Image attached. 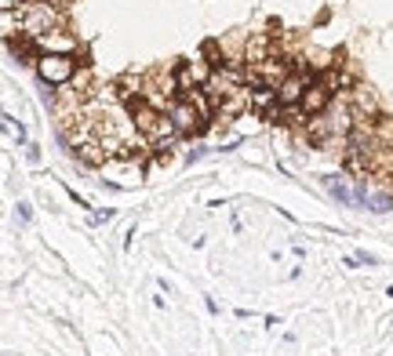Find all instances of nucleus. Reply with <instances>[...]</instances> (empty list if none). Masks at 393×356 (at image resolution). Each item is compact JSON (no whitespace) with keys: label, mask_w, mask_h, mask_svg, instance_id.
<instances>
[{"label":"nucleus","mask_w":393,"mask_h":356,"mask_svg":"<svg viewBox=\"0 0 393 356\" xmlns=\"http://www.w3.org/2000/svg\"><path fill=\"white\" fill-rule=\"evenodd\" d=\"M33 4H41V0H0V8H33Z\"/></svg>","instance_id":"f3484780"},{"label":"nucleus","mask_w":393,"mask_h":356,"mask_svg":"<svg viewBox=\"0 0 393 356\" xmlns=\"http://www.w3.org/2000/svg\"><path fill=\"white\" fill-rule=\"evenodd\" d=\"M313 80H317L313 73H298V70H295V73H291V77L277 87L281 106H284V109H288V106H298V102H302V95H306V87H310Z\"/></svg>","instance_id":"6e6552de"},{"label":"nucleus","mask_w":393,"mask_h":356,"mask_svg":"<svg viewBox=\"0 0 393 356\" xmlns=\"http://www.w3.org/2000/svg\"><path fill=\"white\" fill-rule=\"evenodd\" d=\"M324 185H328V193H331V197H335L339 204H346V207H353V204H357L353 189H350V185H346L339 175H328V178H324Z\"/></svg>","instance_id":"2eb2a0df"},{"label":"nucleus","mask_w":393,"mask_h":356,"mask_svg":"<svg viewBox=\"0 0 393 356\" xmlns=\"http://www.w3.org/2000/svg\"><path fill=\"white\" fill-rule=\"evenodd\" d=\"M4 131H8L15 142H26V127H22V124L15 127V120H11V117H4Z\"/></svg>","instance_id":"dca6fc26"},{"label":"nucleus","mask_w":393,"mask_h":356,"mask_svg":"<svg viewBox=\"0 0 393 356\" xmlns=\"http://www.w3.org/2000/svg\"><path fill=\"white\" fill-rule=\"evenodd\" d=\"M128 117L135 120V131H139L146 142H154V146H168L171 139H178L175 120H171L161 106H154V102H139V106H131Z\"/></svg>","instance_id":"f257e3e1"},{"label":"nucleus","mask_w":393,"mask_h":356,"mask_svg":"<svg viewBox=\"0 0 393 356\" xmlns=\"http://www.w3.org/2000/svg\"><path fill=\"white\" fill-rule=\"evenodd\" d=\"M37 44H41V51H51V55H77V37H73V33H66L63 26L51 29V33H48V37H41Z\"/></svg>","instance_id":"f8f14e48"},{"label":"nucleus","mask_w":393,"mask_h":356,"mask_svg":"<svg viewBox=\"0 0 393 356\" xmlns=\"http://www.w3.org/2000/svg\"><path fill=\"white\" fill-rule=\"evenodd\" d=\"M331 99H335V91H331V87L317 77V80L306 87V95H302V102H298V106L306 109V117H324L328 106H331Z\"/></svg>","instance_id":"423d86ee"},{"label":"nucleus","mask_w":393,"mask_h":356,"mask_svg":"<svg viewBox=\"0 0 393 356\" xmlns=\"http://www.w3.org/2000/svg\"><path fill=\"white\" fill-rule=\"evenodd\" d=\"M168 117L175 120L178 135H186V139H200V135L208 131V117L186 99V95H178V99L168 102Z\"/></svg>","instance_id":"7ed1b4c3"},{"label":"nucleus","mask_w":393,"mask_h":356,"mask_svg":"<svg viewBox=\"0 0 393 356\" xmlns=\"http://www.w3.org/2000/svg\"><path fill=\"white\" fill-rule=\"evenodd\" d=\"M33 70H37L44 87H66V84H73L80 62H77V55H51V51H44Z\"/></svg>","instance_id":"f03ea898"},{"label":"nucleus","mask_w":393,"mask_h":356,"mask_svg":"<svg viewBox=\"0 0 393 356\" xmlns=\"http://www.w3.org/2000/svg\"><path fill=\"white\" fill-rule=\"evenodd\" d=\"M274 51H277V44H274V37H269V33H252L244 41V58H240V62L255 70V66H262V62L274 58Z\"/></svg>","instance_id":"0eeeda50"},{"label":"nucleus","mask_w":393,"mask_h":356,"mask_svg":"<svg viewBox=\"0 0 393 356\" xmlns=\"http://www.w3.org/2000/svg\"><path fill=\"white\" fill-rule=\"evenodd\" d=\"M63 26V15H58V8L51 4V0H41V4H33V8H26V18H22V33H29V37H48L51 29H58Z\"/></svg>","instance_id":"20e7f679"},{"label":"nucleus","mask_w":393,"mask_h":356,"mask_svg":"<svg viewBox=\"0 0 393 356\" xmlns=\"http://www.w3.org/2000/svg\"><path fill=\"white\" fill-rule=\"evenodd\" d=\"M73 149H77V160H80L84 168H106V164H109V153H106V146H102V139H99V135L80 139Z\"/></svg>","instance_id":"9b49d317"},{"label":"nucleus","mask_w":393,"mask_h":356,"mask_svg":"<svg viewBox=\"0 0 393 356\" xmlns=\"http://www.w3.org/2000/svg\"><path fill=\"white\" fill-rule=\"evenodd\" d=\"M18 218L29 222V218H33V207H29V204H18Z\"/></svg>","instance_id":"6ab92c4d"},{"label":"nucleus","mask_w":393,"mask_h":356,"mask_svg":"<svg viewBox=\"0 0 393 356\" xmlns=\"http://www.w3.org/2000/svg\"><path fill=\"white\" fill-rule=\"evenodd\" d=\"M106 175H113V178H124V182H142V164H139L135 156H109Z\"/></svg>","instance_id":"ddd939ff"},{"label":"nucleus","mask_w":393,"mask_h":356,"mask_svg":"<svg viewBox=\"0 0 393 356\" xmlns=\"http://www.w3.org/2000/svg\"><path fill=\"white\" fill-rule=\"evenodd\" d=\"M211 77H215V66L208 58H193V62H178L175 66V80H178V91H193V87H208Z\"/></svg>","instance_id":"39448f33"},{"label":"nucleus","mask_w":393,"mask_h":356,"mask_svg":"<svg viewBox=\"0 0 393 356\" xmlns=\"http://www.w3.org/2000/svg\"><path fill=\"white\" fill-rule=\"evenodd\" d=\"M295 73V62H284V58H269V62H262V66H255V77H259V84H269V87H281L288 77Z\"/></svg>","instance_id":"1a4fd4ad"},{"label":"nucleus","mask_w":393,"mask_h":356,"mask_svg":"<svg viewBox=\"0 0 393 356\" xmlns=\"http://www.w3.org/2000/svg\"><path fill=\"white\" fill-rule=\"evenodd\" d=\"M353 258H357L360 266H379V258H375V254H368V251H357Z\"/></svg>","instance_id":"a211bd4d"},{"label":"nucleus","mask_w":393,"mask_h":356,"mask_svg":"<svg viewBox=\"0 0 393 356\" xmlns=\"http://www.w3.org/2000/svg\"><path fill=\"white\" fill-rule=\"evenodd\" d=\"M22 18H26V11H18V8H0V33H4V41H15L22 33Z\"/></svg>","instance_id":"4468645a"},{"label":"nucleus","mask_w":393,"mask_h":356,"mask_svg":"<svg viewBox=\"0 0 393 356\" xmlns=\"http://www.w3.org/2000/svg\"><path fill=\"white\" fill-rule=\"evenodd\" d=\"M350 113H353V120H375V117H382V113H379L375 91H368V87H353V91H350Z\"/></svg>","instance_id":"9d476101"}]
</instances>
